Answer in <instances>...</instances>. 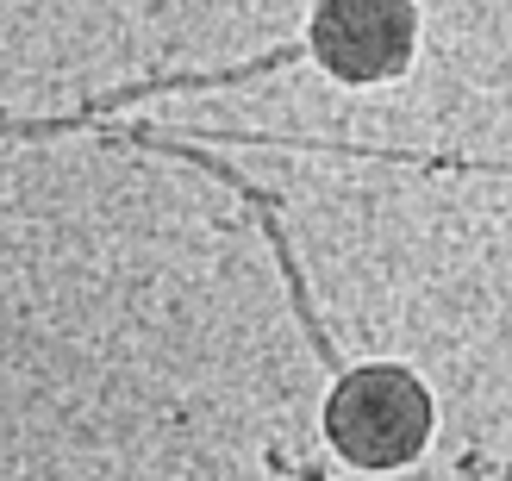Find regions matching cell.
Masks as SVG:
<instances>
[{
    "instance_id": "cell-1",
    "label": "cell",
    "mask_w": 512,
    "mask_h": 481,
    "mask_svg": "<svg viewBox=\"0 0 512 481\" xmlns=\"http://www.w3.org/2000/svg\"><path fill=\"white\" fill-rule=\"evenodd\" d=\"M431 432H438L431 388L400 363H356L325 394V438L363 475H388V469L419 463Z\"/></svg>"
},
{
    "instance_id": "cell-2",
    "label": "cell",
    "mask_w": 512,
    "mask_h": 481,
    "mask_svg": "<svg viewBox=\"0 0 512 481\" xmlns=\"http://www.w3.org/2000/svg\"><path fill=\"white\" fill-rule=\"evenodd\" d=\"M306 44L331 82L350 88L400 82L419 50V7L413 0H313Z\"/></svg>"
}]
</instances>
